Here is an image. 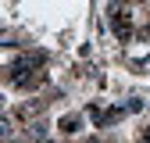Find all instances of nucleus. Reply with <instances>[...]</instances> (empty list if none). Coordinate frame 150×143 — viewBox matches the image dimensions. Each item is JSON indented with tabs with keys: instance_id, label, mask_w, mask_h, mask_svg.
<instances>
[{
	"instance_id": "nucleus-1",
	"label": "nucleus",
	"mask_w": 150,
	"mask_h": 143,
	"mask_svg": "<svg viewBox=\"0 0 150 143\" xmlns=\"http://www.w3.org/2000/svg\"><path fill=\"white\" fill-rule=\"evenodd\" d=\"M57 129H61L64 136H71L75 129H79V115H68V118H61V122H57Z\"/></svg>"
}]
</instances>
